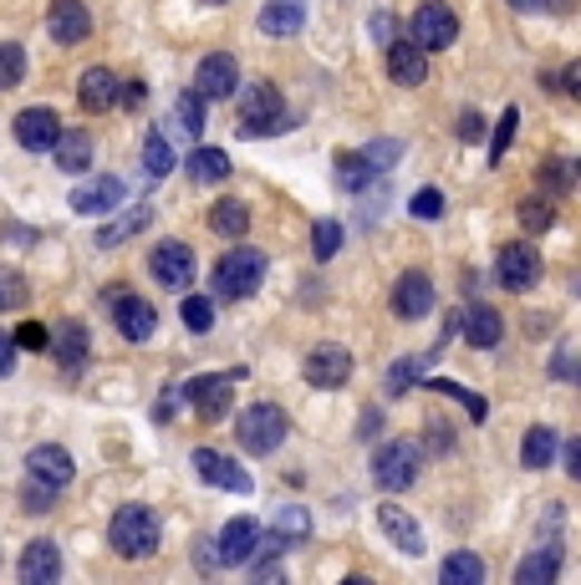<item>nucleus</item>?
<instances>
[{
  "label": "nucleus",
  "mask_w": 581,
  "mask_h": 585,
  "mask_svg": "<svg viewBox=\"0 0 581 585\" xmlns=\"http://www.w3.org/2000/svg\"><path fill=\"white\" fill-rule=\"evenodd\" d=\"M158 539H164V529H158V514L148 509V504H122V509L112 514V525H108L112 555H122V561H148L158 549Z\"/></svg>",
  "instance_id": "1"
},
{
  "label": "nucleus",
  "mask_w": 581,
  "mask_h": 585,
  "mask_svg": "<svg viewBox=\"0 0 581 585\" xmlns=\"http://www.w3.org/2000/svg\"><path fill=\"white\" fill-rule=\"evenodd\" d=\"M270 260L260 250H230L215 260V275H209V296L219 300H245L260 290V280H266Z\"/></svg>",
  "instance_id": "2"
},
{
  "label": "nucleus",
  "mask_w": 581,
  "mask_h": 585,
  "mask_svg": "<svg viewBox=\"0 0 581 585\" xmlns=\"http://www.w3.org/2000/svg\"><path fill=\"white\" fill-rule=\"evenodd\" d=\"M286 433H290V418H286V407H276V403H250L240 418H235V438H240V448L255 458L276 454L280 443H286Z\"/></svg>",
  "instance_id": "3"
},
{
  "label": "nucleus",
  "mask_w": 581,
  "mask_h": 585,
  "mask_svg": "<svg viewBox=\"0 0 581 585\" xmlns=\"http://www.w3.org/2000/svg\"><path fill=\"white\" fill-rule=\"evenodd\" d=\"M290 112L280 102V87L276 82H250L240 97V138H270V132H286L290 128Z\"/></svg>",
  "instance_id": "4"
},
{
  "label": "nucleus",
  "mask_w": 581,
  "mask_h": 585,
  "mask_svg": "<svg viewBox=\"0 0 581 585\" xmlns=\"http://www.w3.org/2000/svg\"><path fill=\"white\" fill-rule=\"evenodd\" d=\"M418 464H424V448L413 438H393L373 454V484L387 494H403L418 478Z\"/></svg>",
  "instance_id": "5"
},
{
  "label": "nucleus",
  "mask_w": 581,
  "mask_h": 585,
  "mask_svg": "<svg viewBox=\"0 0 581 585\" xmlns=\"http://www.w3.org/2000/svg\"><path fill=\"white\" fill-rule=\"evenodd\" d=\"M454 37H460V16L449 11L444 0H424L408 16V41L418 51H444V47H454Z\"/></svg>",
  "instance_id": "6"
},
{
  "label": "nucleus",
  "mask_w": 581,
  "mask_h": 585,
  "mask_svg": "<svg viewBox=\"0 0 581 585\" xmlns=\"http://www.w3.org/2000/svg\"><path fill=\"white\" fill-rule=\"evenodd\" d=\"M495 280L505 290H531L535 280H541V255L525 245V239H510V245H500L495 255Z\"/></svg>",
  "instance_id": "7"
},
{
  "label": "nucleus",
  "mask_w": 581,
  "mask_h": 585,
  "mask_svg": "<svg viewBox=\"0 0 581 585\" xmlns=\"http://www.w3.org/2000/svg\"><path fill=\"white\" fill-rule=\"evenodd\" d=\"M235 377H240V371H205V377H194L184 397L194 403V413H199V418L215 423V418H225V413H230Z\"/></svg>",
  "instance_id": "8"
},
{
  "label": "nucleus",
  "mask_w": 581,
  "mask_h": 585,
  "mask_svg": "<svg viewBox=\"0 0 581 585\" xmlns=\"http://www.w3.org/2000/svg\"><path fill=\"white\" fill-rule=\"evenodd\" d=\"M306 383L322 387V393H337V387L352 383V351L337 347V341H322V347H312V357H306Z\"/></svg>",
  "instance_id": "9"
},
{
  "label": "nucleus",
  "mask_w": 581,
  "mask_h": 585,
  "mask_svg": "<svg viewBox=\"0 0 581 585\" xmlns=\"http://www.w3.org/2000/svg\"><path fill=\"white\" fill-rule=\"evenodd\" d=\"M148 270H154V280L164 290H184L194 280V250L184 239H164V245H154V255H148Z\"/></svg>",
  "instance_id": "10"
},
{
  "label": "nucleus",
  "mask_w": 581,
  "mask_h": 585,
  "mask_svg": "<svg viewBox=\"0 0 581 585\" xmlns=\"http://www.w3.org/2000/svg\"><path fill=\"white\" fill-rule=\"evenodd\" d=\"M194 474L205 478V484H215V489H225V494H250L255 484H250V474H245L240 464H235L230 454H215V448H194Z\"/></svg>",
  "instance_id": "11"
},
{
  "label": "nucleus",
  "mask_w": 581,
  "mask_h": 585,
  "mask_svg": "<svg viewBox=\"0 0 581 585\" xmlns=\"http://www.w3.org/2000/svg\"><path fill=\"white\" fill-rule=\"evenodd\" d=\"M240 87V67H235L230 51H209L199 61V72H194V92L205 97V102H219V97H235Z\"/></svg>",
  "instance_id": "12"
},
{
  "label": "nucleus",
  "mask_w": 581,
  "mask_h": 585,
  "mask_svg": "<svg viewBox=\"0 0 581 585\" xmlns=\"http://www.w3.org/2000/svg\"><path fill=\"white\" fill-rule=\"evenodd\" d=\"M108 306H112V321H118V331L128 336V341H148V336L158 331V311L144 296H134V290H112Z\"/></svg>",
  "instance_id": "13"
},
{
  "label": "nucleus",
  "mask_w": 581,
  "mask_h": 585,
  "mask_svg": "<svg viewBox=\"0 0 581 585\" xmlns=\"http://www.w3.org/2000/svg\"><path fill=\"white\" fill-rule=\"evenodd\" d=\"M377 529L398 555H424V529L403 504H377Z\"/></svg>",
  "instance_id": "14"
},
{
  "label": "nucleus",
  "mask_w": 581,
  "mask_h": 585,
  "mask_svg": "<svg viewBox=\"0 0 581 585\" xmlns=\"http://www.w3.org/2000/svg\"><path fill=\"white\" fill-rule=\"evenodd\" d=\"M47 347H51V357H57L67 371H82L87 351H92V331H87L77 316H67V321H57V331L47 336Z\"/></svg>",
  "instance_id": "15"
},
{
  "label": "nucleus",
  "mask_w": 581,
  "mask_h": 585,
  "mask_svg": "<svg viewBox=\"0 0 581 585\" xmlns=\"http://www.w3.org/2000/svg\"><path fill=\"white\" fill-rule=\"evenodd\" d=\"M47 37L61 41V47H77V41L92 37V11L82 0H57L47 11Z\"/></svg>",
  "instance_id": "16"
},
{
  "label": "nucleus",
  "mask_w": 581,
  "mask_h": 585,
  "mask_svg": "<svg viewBox=\"0 0 581 585\" xmlns=\"http://www.w3.org/2000/svg\"><path fill=\"white\" fill-rule=\"evenodd\" d=\"M26 474L41 478V484H51V489H67V484L77 478V464H72V454H67L61 443H41V448L26 454Z\"/></svg>",
  "instance_id": "17"
},
{
  "label": "nucleus",
  "mask_w": 581,
  "mask_h": 585,
  "mask_svg": "<svg viewBox=\"0 0 581 585\" xmlns=\"http://www.w3.org/2000/svg\"><path fill=\"white\" fill-rule=\"evenodd\" d=\"M434 311V280L418 270L398 275V286H393V316L398 321H418V316Z\"/></svg>",
  "instance_id": "18"
},
{
  "label": "nucleus",
  "mask_w": 581,
  "mask_h": 585,
  "mask_svg": "<svg viewBox=\"0 0 581 585\" xmlns=\"http://www.w3.org/2000/svg\"><path fill=\"white\" fill-rule=\"evenodd\" d=\"M57 132H61V118L51 108H26L21 118H16V143H21L26 153H51Z\"/></svg>",
  "instance_id": "19"
},
{
  "label": "nucleus",
  "mask_w": 581,
  "mask_h": 585,
  "mask_svg": "<svg viewBox=\"0 0 581 585\" xmlns=\"http://www.w3.org/2000/svg\"><path fill=\"white\" fill-rule=\"evenodd\" d=\"M255 26H260L266 37H276V41L296 37V31L306 26V0H266V6L255 11Z\"/></svg>",
  "instance_id": "20"
},
{
  "label": "nucleus",
  "mask_w": 581,
  "mask_h": 585,
  "mask_svg": "<svg viewBox=\"0 0 581 585\" xmlns=\"http://www.w3.org/2000/svg\"><path fill=\"white\" fill-rule=\"evenodd\" d=\"M122 194H128V184H122V179H92V184H77L67 204H72L77 215H92L97 219V215H108V209H118Z\"/></svg>",
  "instance_id": "21"
},
{
  "label": "nucleus",
  "mask_w": 581,
  "mask_h": 585,
  "mask_svg": "<svg viewBox=\"0 0 581 585\" xmlns=\"http://www.w3.org/2000/svg\"><path fill=\"white\" fill-rule=\"evenodd\" d=\"M387 77L398 87H424L429 82V57L413 41H387Z\"/></svg>",
  "instance_id": "22"
},
{
  "label": "nucleus",
  "mask_w": 581,
  "mask_h": 585,
  "mask_svg": "<svg viewBox=\"0 0 581 585\" xmlns=\"http://www.w3.org/2000/svg\"><path fill=\"white\" fill-rule=\"evenodd\" d=\"M255 539H260V529H255V519L250 514H235L230 525L219 529V565H245L250 561V549H255Z\"/></svg>",
  "instance_id": "23"
},
{
  "label": "nucleus",
  "mask_w": 581,
  "mask_h": 585,
  "mask_svg": "<svg viewBox=\"0 0 581 585\" xmlns=\"http://www.w3.org/2000/svg\"><path fill=\"white\" fill-rule=\"evenodd\" d=\"M460 326H464V341H470V347H480V351L500 347V336H505L500 311H495V306H484V300H474L470 311L460 316Z\"/></svg>",
  "instance_id": "24"
},
{
  "label": "nucleus",
  "mask_w": 581,
  "mask_h": 585,
  "mask_svg": "<svg viewBox=\"0 0 581 585\" xmlns=\"http://www.w3.org/2000/svg\"><path fill=\"white\" fill-rule=\"evenodd\" d=\"M61 575V549L51 539H31L21 549V581L26 585H51Z\"/></svg>",
  "instance_id": "25"
},
{
  "label": "nucleus",
  "mask_w": 581,
  "mask_h": 585,
  "mask_svg": "<svg viewBox=\"0 0 581 585\" xmlns=\"http://www.w3.org/2000/svg\"><path fill=\"white\" fill-rule=\"evenodd\" d=\"M77 102H82V112L118 108V77H112L108 67H87L82 82H77Z\"/></svg>",
  "instance_id": "26"
},
{
  "label": "nucleus",
  "mask_w": 581,
  "mask_h": 585,
  "mask_svg": "<svg viewBox=\"0 0 581 585\" xmlns=\"http://www.w3.org/2000/svg\"><path fill=\"white\" fill-rule=\"evenodd\" d=\"M51 153H57V168H61V173H87V168H92L97 143H92V132L77 128V132H57Z\"/></svg>",
  "instance_id": "27"
},
{
  "label": "nucleus",
  "mask_w": 581,
  "mask_h": 585,
  "mask_svg": "<svg viewBox=\"0 0 581 585\" xmlns=\"http://www.w3.org/2000/svg\"><path fill=\"white\" fill-rule=\"evenodd\" d=\"M148 225H154V209H148V204H134V209H122V215L112 219V225H102V229H97V245H102V250H118L122 239L144 235Z\"/></svg>",
  "instance_id": "28"
},
{
  "label": "nucleus",
  "mask_w": 581,
  "mask_h": 585,
  "mask_svg": "<svg viewBox=\"0 0 581 585\" xmlns=\"http://www.w3.org/2000/svg\"><path fill=\"white\" fill-rule=\"evenodd\" d=\"M561 571V549L545 545V549H531L521 561V571H515V585H551Z\"/></svg>",
  "instance_id": "29"
},
{
  "label": "nucleus",
  "mask_w": 581,
  "mask_h": 585,
  "mask_svg": "<svg viewBox=\"0 0 581 585\" xmlns=\"http://www.w3.org/2000/svg\"><path fill=\"white\" fill-rule=\"evenodd\" d=\"M209 229L225 239H245L250 235V209H245L240 199H219L215 209H209Z\"/></svg>",
  "instance_id": "30"
},
{
  "label": "nucleus",
  "mask_w": 581,
  "mask_h": 585,
  "mask_svg": "<svg viewBox=\"0 0 581 585\" xmlns=\"http://www.w3.org/2000/svg\"><path fill=\"white\" fill-rule=\"evenodd\" d=\"M332 179H337V189L363 194L367 184L377 179V173H373V163H367L363 153H337V163H332Z\"/></svg>",
  "instance_id": "31"
},
{
  "label": "nucleus",
  "mask_w": 581,
  "mask_h": 585,
  "mask_svg": "<svg viewBox=\"0 0 581 585\" xmlns=\"http://www.w3.org/2000/svg\"><path fill=\"white\" fill-rule=\"evenodd\" d=\"M521 464H525V468H551V464H557V433L545 428V423H535V428L525 433Z\"/></svg>",
  "instance_id": "32"
},
{
  "label": "nucleus",
  "mask_w": 581,
  "mask_h": 585,
  "mask_svg": "<svg viewBox=\"0 0 581 585\" xmlns=\"http://www.w3.org/2000/svg\"><path fill=\"white\" fill-rule=\"evenodd\" d=\"M189 179L194 184L230 179V153H219V148H194V153H189Z\"/></svg>",
  "instance_id": "33"
},
{
  "label": "nucleus",
  "mask_w": 581,
  "mask_h": 585,
  "mask_svg": "<svg viewBox=\"0 0 581 585\" xmlns=\"http://www.w3.org/2000/svg\"><path fill=\"white\" fill-rule=\"evenodd\" d=\"M439 581L444 585H480L484 581V561L470 555V549H454L444 565H439Z\"/></svg>",
  "instance_id": "34"
},
{
  "label": "nucleus",
  "mask_w": 581,
  "mask_h": 585,
  "mask_svg": "<svg viewBox=\"0 0 581 585\" xmlns=\"http://www.w3.org/2000/svg\"><path fill=\"white\" fill-rule=\"evenodd\" d=\"M577 173H581V168L571 163V158H545V163L535 168V179H541V189H545V194H557V199H561V194H571V189H577Z\"/></svg>",
  "instance_id": "35"
},
{
  "label": "nucleus",
  "mask_w": 581,
  "mask_h": 585,
  "mask_svg": "<svg viewBox=\"0 0 581 585\" xmlns=\"http://www.w3.org/2000/svg\"><path fill=\"white\" fill-rule=\"evenodd\" d=\"M144 168H148V179H169L174 173V143L164 138V128H154L144 138Z\"/></svg>",
  "instance_id": "36"
},
{
  "label": "nucleus",
  "mask_w": 581,
  "mask_h": 585,
  "mask_svg": "<svg viewBox=\"0 0 581 585\" xmlns=\"http://www.w3.org/2000/svg\"><path fill=\"white\" fill-rule=\"evenodd\" d=\"M434 357H439V347L429 351V357H403V361H393V371H387V393L403 397L413 383H424V367H429Z\"/></svg>",
  "instance_id": "37"
},
{
  "label": "nucleus",
  "mask_w": 581,
  "mask_h": 585,
  "mask_svg": "<svg viewBox=\"0 0 581 585\" xmlns=\"http://www.w3.org/2000/svg\"><path fill=\"white\" fill-rule=\"evenodd\" d=\"M424 387H434V393L454 397V403H460V407H464V413H470L474 423H484V418H490V403H484L480 393H470V387H460V383H449V377H429Z\"/></svg>",
  "instance_id": "38"
},
{
  "label": "nucleus",
  "mask_w": 581,
  "mask_h": 585,
  "mask_svg": "<svg viewBox=\"0 0 581 585\" xmlns=\"http://www.w3.org/2000/svg\"><path fill=\"white\" fill-rule=\"evenodd\" d=\"M205 108H209V102L194 92V87L174 97V118H179V128L189 132V138H199V132H205Z\"/></svg>",
  "instance_id": "39"
},
{
  "label": "nucleus",
  "mask_w": 581,
  "mask_h": 585,
  "mask_svg": "<svg viewBox=\"0 0 581 585\" xmlns=\"http://www.w3.org/2000/svg\"><path fill=\"white\" fill-rule=\"evenodd\" d=\"M515 219H521V229H525V235H545V229L557 225V209H551L545 199H521Z\"/></svg>",
  "instance_id": "40"
},
{
  "label": "nucleus",
  "mask_w": 581,
  "mask_h": 585,
  "mask_svg": "<svg viewBox=\"0 0 581 585\" xmlns=\"http://www.w3.org/2000/svg\"><path fill=\"white\" fill-rule=\"evenodd\" d=\"M515 128H521V108H505L500 112V128L490 132V163L500 168V158L510 153V143H515Z\"/></svg>",
  "instance_id": "41"
},
{
  "label": "nucleus",
  "mask_w": 581,
  "mask_h": 585,
  "mask_svg": "<svg viewBox=\"0 0 581 585\" xmlns=\"http://www.w3.org/2000/svg\"><path fill=\"white\" fill-rule=\"evenodd\" d=\"M21 77H26V51L16 41H0V92L21 87Z\"/></svg>",
  "instance_id": "42"
},
{
  "label": "nucleus",
  "mask_w": 581,
  "mask_h": 585,
  "mask_svg": "<svg viewBox=\"0 0 581 585\" xmlns=\"http://www.w3.org/2000/svg\"><path fill=\"white\" fill-rule=\"evenodd\" d=\"M337 250H342V225H337V219H316L312 255H316V260H337Z\"/></svg>",
  "instance_id": "43"
},
{
  "label": "nucleus",
  "mask_w": 581,
  "mask_h": 585,
  "mask_svg": "<svg viewBox=\"0 0 581 585\" xmlns=\"http://www.w3.org/2000/svg\"><path fill=\"white\" fill-rule=\"evenodd\" d=\"M179 316L189 331H209V326H215V296H184Z\"/></svg>",
  "instance_id": "44"
},
{
  "label": "nucleus",
  "mask_w": 581,
  "mask_h": 585,
  "mask_svg": "<svg viewBox=\"0 0 581 585\" xmlns=\"http://www.w3.org/2000/svg\"><path fill=\"white\" fill-rule=\"evenodd\" d=\"M276 535L306 539V535H312V514H306L302 504H286V509H280V519H276Z\"/></svg>",
  "instance_id": "45"
},
{
  "label": "nucleus",
  "mask_w": 581,
  "mask_h": 585,
  "mask_svg": "<svg viewBox=\"0 0 581 585\" xmlns=\"http://www.w3.org/2000/svg\"><path fill=\"white\" fill-rule=\"evenodd\" d=\"M51 504H57V489H51V484H41V478H31V484L21 489V509L26 514H47Z\"/></svg>",
  "instance_id": "46"
},
{
  "label": "nucleus",
  "mask_w": 581,
  "mask_h": 585,
  "mask_svg": "<svg viewBox=\"0 0 581 585\" xmlns=\"http://www.w3.org/2000/svg\"><path fill=\"white\" fill-rule=\"evenodd\" d=\"M398 153H403V143H393V138H377V143L363 148V158L373 163V173H383L387 163H398Z\"/></svg>",
  "instance_id": "47"
},
{
  "label": "nucleus",
  "mask_w": 581,
  "mask_h": 585,
  "mask_svg": "<svg viewBox=\"0 0 581 585\" xmlns=\"http://www.w3.org/2000/svg\"><path fill=\"white\" fill-rule=\"evenodd\" d=\"M47 326H41V321H21V326H16V336H11V341H16V347H21V351H47Z\"/></svg>",
  "instance_id": "48"
},
{
  "label": "nucleus",
  "mask_w": 581,
  "mask_h": 585,
  "mask_svg": "<svg viewBox=\"0 0 581 585\" xmlns=\"http://www.w3.org/2000/svg\"><path fill=\"white\" fill-rule=\"evenodd\" d=\"M408 209H413V219H439V215H444V194H439V189H418Z\"/></svg>",
  "instance_id": "49"
},
{
  "label": "nucleus",
  "mask_w": 581,
  "mask_h": 585,
  "mask_svg": "<svg viewBox=\"0 0 581 585\" xmlns=\"http://www.w3.org/2000/svg\"><path fill=\"white\" fill-rule=\"evenodd\" d=\"M144 102H148V82H128V87H118V108L138 112Z\"/></svg>",
  "instance_id": "50"
},
{
  "label": "nucleus",
  "mask_w": 581,
  "mask_h": 585,
  "mask_svg": "<svg viewBox=\"0 0 581 585\" xmlns=\"http://www.w3.org/2000/svg\"><path fill=\"white\" fill-rule=\"evenodd\" d=\"M179 403H184V397L174 393V387H164V397H158V407H154V423H169L174 413H179Z\"/></svg>",
  "instance_id": "51"
},
{
  "label": "nucleus",
  "mask_w": 581,
  "mask_h": 585,
  "mask_svg": "<svg viewBox=\"0 0 581 585\" xmlns=\"http://www.w3.org/2000/svg\"><path fill=\"white\" fill-rule=\"evenodd\" d=\"M16 357H21V347H16L11 336L0 331V377H11V371H16Z\"/></svg>",
  "instance_id": "52"
},
{
  "label": "nucleus",
  "mask_w": 581,
  "mask_h": 585,
  "mask_svg": "<svg viewBox=\"0 0 581 585\" xmlns=\"http://www.w3.org/2000/svg\"><path fill=\"white\" fill-rule=\"evenodd\" d=\"M194 561H199V571H219V549H215V539H199V549H194Z\"/></svg>",
  "instance_id": "53"
},
{
  "label": "nucleus",
  "mask_w": 581,
  "mask_h": 585,
  "mask_svg": "<svg viewBox=\"0 0 581 585\" xmlns=\"http://www.w3.org/2000/svg\"><path fill=\"white\" fill-rule=\"evenodd\" d=\"M480 132H484V122H480V112H464V118H460V143H474V138H480Z\"/></svg>",
  "instance_id": "54"
},
{
  "label": "nucleus",
  "mask_w": 581,
  "mask_h": 585,
  "mask_svg": "<svg viewBox=\"0 0 581 585\" xmlns=\"http://www.w3.org/2000/svg\"><path fill=\"white\" fill-rule=\"evenodd\" d=\"M561 468H567L571 478H581V443H577V438H571L567 448H561Z\"/></svg>",
  "instance_id": "55"
},
{
  "label": "nucleus",
  "mask_w": 581,
  "mask_h": 585,
  "mask_svg": "<svg viewBox=\"0 0 581 585\" xmlns=\"http://www.w3.org/2000/svg\"><path fill=\"white\" fill-rule=\"evenodd\" d=\"M367 31H373V41H383V47H387V41H393V16L377 11L373 21H367Z\"/></svg>",
  "instance_id": "56"
},
{
  "label": "nucleus",
  "mask_w": 581,
  "mask_h": 585,
  "mask_svg": "<svg viewBox=\"0 0 581 585\" xmlns=\"http://www.w3.org/2000/svg\"><path fill=\"white\" fill-rule=\"evenodd\" d=\"M561 92H567V97H581V67H577V61H571L567 77H561Z\"/></svg>",
  "instance_id": "57"
},
{
  "label": "nucleus",
  "mask_w": 581,
  "mask_h": 585,
  "mask_svg": "<svg viewBox=\"0 0 581 585\" xmlns=\"http://www.w3.org/2000/svg\"><path fill=\"white\" fill-rule=\"evenodd\" d=\"M510 6H515V11H541L545 0H510Z\"/></svg>",
  "instance_id": "58"
},
{
  "label": "nucleus",
  "mask_w": 581,
  "mask_h": 585,
  "mask_svg": "<svg viewBox=\"0 0 581 585\" xmlns=\"http://www.w3.org/2000/svg\"><path fill=\"white\" fill-rule=\"evenodd\" d=\"M205 6H225V0H205Z\"/></svg>",
  "instance_id": "59"
},
{
  "label": "nucleus",
  "mask_w": 581,
  "mask_h": 585,
  "mask_svg": "<svg viewBox=\"0 0 581 585\" xmlns=\"http://www.w3.org/2000/svg\"><path fill=\"white\" fill-rule=\"evenodd\" d=\"M0 306H6V290H0Z\"/></svg>",
  "instance_id": "60"
}]
</instances>
